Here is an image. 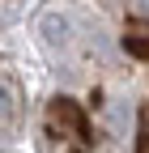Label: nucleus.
I'll use <instances>...</instances> for the list:
<instances>
[{
    "mask_svg": "<svg viewBox=\"0 0 149 153\" xmlns=\"http://www.w3.org/2000/svg\"><path fill=\"white\" fill-rule=\"evenodd\" d=\"M141 13H149V0H141Z\"/></svg>",
    "mask_w": 149,
    "mask_h": 153,
    "instance_id": "nucleus-2",
    "label": "nucleus"
},
{
    "mask_svg": "<svg viewBox=\"0 0 149 153\" xmlns=\"http://www.w3.org/2000/svg\"><path fill=\"white\" fill-rule=\"evenodd\" d=\"M13 111H17V89L0 81V119H13Z\"/></svg>",
    "mask_w": 149,
    "mask_h": 153,
    "instance_id": "nucleus-1",
    "label": "nucleus"
}]
</instances>
